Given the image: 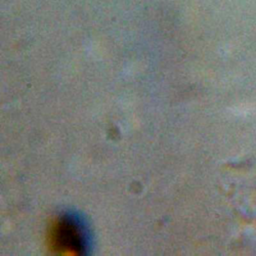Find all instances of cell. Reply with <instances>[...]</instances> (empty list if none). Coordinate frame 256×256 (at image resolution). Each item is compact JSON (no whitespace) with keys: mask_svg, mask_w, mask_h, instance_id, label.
<instances>
[{"mask_svg":"<svg viewBox=\"0 0 256 256\" xmlns=\"http://www.w3.org/2000/svg\"><path fill=\"white\" fill-rule=\"evenodd\" d=\"M51 249L60 254H87L91 248V235L84 218L68 212L58 216L49 230Z\"/></svg>","mask_w":256,"mask_h":256,"instance_id":"cell-1","label":"cell"}]
</instances>
